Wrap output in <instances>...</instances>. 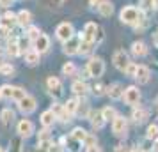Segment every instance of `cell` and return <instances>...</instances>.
<instances>
[{
  "mask_svg": "<svg viewBox=\"0 0 158 152\" xmlns=\"http://www.w3.org/2000/svg\"><path fill=\"white\" fill-rule=\"evenodd\" d=\"M112 62H114V65L119 69V71L124 72V69H126L128 64H130V58H128V55H126L124 50H117L114 53V57H112Z\"/></svg>",
  "mask_w": 158,
  "mask_h": 152,
  "instance_id": "cell-7",
  "label": "cell"
},
{
  "mask_svg": "<svg viewBox=\"0 0 158 152\" xmlns=\"http://www.w3.org/2000/svg\"><path fill=\"white\" fill-rule=\"evenodd\" d=\"M155 9H158V0H155Z\"/></svg>",
  "mask_w": 158,
  "mask_h": 152,
  "instance_id": "cell-52",
  "label": "cell"
},
{
  "mask_svg": "<svg viewBox=\"0 0 158 152\" xmlns=\"http://www.w3.org/2000/svg\"><path fill=\"white\" fill-rule=\"evenodd\" d=\"M32 152H48V149H44V147H39V145H37V149H34Z\"/></svg>",
  "mask_w": 158,
  "mask_h": 152,
  "instance_id": "cell-48",
  "label": "cell"
},
{
  "mask_svg": "<svg viewBox=\"0 0 158 152\" xmlns=\"http://www.w3.org/2000/svg\"><path fill=\"white\" fill-rule=\"evenodd\" d=\"M103 92H105V87H103L101 83H96V85L93 87V94L94 95H101Z\"/></svg>",
  "mask_w": 158,
  "mask_h": 152,
  "instance_id": "cell-42",
  "label": "cell"
},
{
  "mask_svg": "<svg viewBox=\"0 0 158 152\" xmlns=\"http://www.w3.org/2000/svg\"><path fill=\"white\" fill-rule=\"evenodd\" d=\"M0 92H2L4 99H15V101H20L27 95V92L22 87H15V85H4V87H0Z\"/></svg>",
  "mask_w": 158,
  "mask_h": 152,
  "instance_id": "cell-1",
  "label": "cell"
},
{
  "mask_svg": "<svg viewBox=\"0 0 158 152\" xmlns=\"http://www.w3.org/2000/svg\"><path fill=\"white\" fill-rule=\"evenodd\" d=\"M89 122H91V126H93V129H101L107 120L103 119V113L96 110V111H91V113H89Z\"/></svg>",
  "mask_w": 158,
  "mask_h": 152,
  "instance_id": "cell-12",
  "label": "cell"
},
{
  "mask_svg": "<svg viewBox=\"0 0 158 152\" xmlns=\"http://www.w3.org/2000/svg\"><path fill=\"white\" fill-rule=\"evenodd\" d=\"M146 140H151V142H155L158 140V126L156 124H151L148 131H146Z\"/></svg>",
  "mask_w": 158,
  "mask_h": 152,
  "instance_id": "cell-32",
  "label": "cell"
},
{
  "mask_svg": "<svg viewBox=\"0 0 158 152\" xmlns=\"http://www.w3.org/2000/svg\"><path fill=\"white\" fill-rule=\"evenodd\" d=\"M0 152H6V150H4V149H2V147H0Z\"/></svg>",
  "mask_w": 158,
  "mask_h": 152,
  "instance_id": "cell-54",
  "label": "cell"
},
{
  "mask_svg": "<svg viewBox=\"0 0 158 152\" xmlns=\"http://www.w3.org/2000/svg\"><path fill=\"white\" fill-rule=\"evenodd\" d=\"M85 147H91V145H96V138L93 136V134H87V138H85Z\"/></svg>",
  "mask_w": 158,
  "mask_h": 152,
  "instance_id": "cell-43",
  "label": "cell"
},
{
  "mask_svg": "<svg viewBox=\"0 0 158 152\" xmlns=\"http://www.w3.org/2000/svg\"><path fill=\"white\" fill-rule=\"evenodd\" d=\"M85 71H87L89 76H93V78H100L101 74L105 72V62H103L101 58H98V57L91 58V60L87 62Z\"/></svg>",
  "mask_w": 158,
  "mask_h": 152,
  "instance_id": "cell-3",
  "label": "cell"
},
{
  "mask_svg": "<svg viewBox=\"0 0 158 152\" xmlns=\"http://www.w3.org/2000/svg\"><path fill=\"white\" fill-rule=\"evenodd\" d=\"M55 120H57V119H55V115H53L52 110H46V111L41 113V124H43L44 127H52Z\"/></svg>",
  "mask_w": 158,
  "mask_h": 152,
  "instance_id": "cell-24",
  "label": "cell"
},
{
  "mask_svg": "<svg viewBox=\"0 0 158 152\" xmlns=\"http://www.w3.org/2000/svg\"><path fill=\"white\" fill-rule=\"evenodd\" d=\"M6 64V62H4V58H2V55H0V69H2V65Z\"/></svg>",
  "mask_w": 158,
  "mask_h": 152,
  "instance_id": "cell-50",
  "label": "cell"
},
{
  "mask_svg": "<svg viewBox=\"0 0 158 152\" xmlns=\"http://www.w3.org/2000/svg\"><path fill=\"white\" fill-rule=\"evenodd\" d=\"M146 115H148V113H146V110L135 108V110H133V113H131V119H133L137 124H142L144 120H146Z\"/></svg>",
  "mask_w": 158,
  "mask_h": 152,
  "instance_id": "cell-31",
  "label": "cell"
},
{
  "mask_svg": "<svg viewBox=\"0 0 158 152\" xmlns=\"http://www.w3.org/2000/svg\"><path fill=\"white\" fill-rule=\"evenodd\" d=\"M52 111H53V115H55V119H59V120H62V122H68V120H71L69 119V113L66 111V108L62 106V104H59V103H55L53 106H52Z\"/></svg>",
  "mask_w": 158,
  "mask_h": 152,
  "instance_id": "cell-17",
  "label": "cell"
},
{
  "mask_svg": "<svg viewBox=\"0 0 158 152\" xmlns=\"http://www.w3.org/2000/svg\"><path fill=\"white\" fill-rule=\"evenodd\" d=\"M155 46L158 48V30H156V34H155Z\"/></svg>",
  "mask_w": 158,
  "mask_h": 152,
  "instance_id": "cell-49",
  "label": "cell"
},
{
  "mask_svg": "<svg viewBox=\"0 0 158 152\" xmlns=\"http://www.w3.org/2000/svg\"><path fill=\"white\" fill-rule=\"evenodd\" d=\"M9 34H11V30H7V29H2V27H0V37H7Z\"/></svg>",
  "mask_w": 158,
  "mask_h": 152,
  "instance_id": "cell-47",
  "label": "cell"
},
{
  "mask_svg": "<svg viewBox=\"0 0 158 152\" xmlns=\"http://www.w3.org/2000/svg\"><path fill=\"white\" fill-rule=\"evenodd\" d=\"M87 152H101V149L98 145H91V147H87Z\"/></svg>",
  "mask_w": 158,
  "mask_h": 152,
  "instance_id": "cell-46",
  "label": "cell"
},
{
  "mask_svg": "<svg viewBox=\"0 0 158 152\" xmlns=\"http://www.w3.org/2000/svg\"><path fill=\"white\" fill-rule=\"evenodd\" d=\"M0 119H2V124H4V126H11L13 120H15V111L9 110V108H4L2 113H0Z\"/></svg>",
  "mask_w": 158,
  "mask_h": 152,
  "instance_id": "cell-27",
  "label": "cell"
},
{
  "mask_svg": "<svg viewBox=\"0 0 158 152\" xmlns=\"http://www.w3.org/2000/svg\"><path fill=\"white\" fill-rule=\"evenodd\" d=\"M151 78V71L149 67H146V65H137V72H135V80L139 83H148Z\"/></svg>",
  "mask_w": 158,
  "mask_h": 152,
  "instance_id": "cell-16",
  "label": "cell"
},
{
  "mask_svg": "<svg viewBox=\"0 0 158 152\" xmlns=\"http://www.w3.org/2000/svg\"><path fill=\"white\" fill-rule=\"evenodd\" d=\"M55 36H57L62 43H66L68 39H71V37L75 36V29H73L71 23L62 21L60 25H57V29H55Z\"/></svg>",
  "mask_w": 158,
  "mask_h": 152,
  "instance_id": "cell-4",
  "label": "cell"
},
{
  "mask_svg": "<svg viewBox=\"0 0 158 152\" xmlns=\"http://www.w3.org/2000/svg\"><path fill=\"white\" fill-rule=\"evenodd\" d=\"M96 9H98V13H100L101 16H112V13H114V6L110 4V2H107V0H100V4L96 6Z\"/></svg>",
  "mask_w": 158,
  "mask_h": 152,
  "instance_id": "cell-20",
  "label": "cell"
},
{
  "mask_svg": "<svg viewBox=\"0 0 158 152\" xmlns=\"http://www.w3.org/2000/svg\"><path fill=\"white\" fill-rule=\"evenodd\" d=\"M96 32H98V25H96V23H87L85 27H84V32H82V39H84V41L94 43Z\"/></svg>",
  "mask_w": 158,
  "mask_h": 152,
  "instance_id": "cell-14",
  "label": "cell"
},
{
  "mask_svg": "<svg viewBox=\"0 0 158 152\" xmlns=\"http://www.w3.org/2000/svg\"><path fill=\"white\" fill-rule=\"evenodd\" d=\"M126 131H128V124H126V119L121 115H117L112 120V133L115 136H126Z\"/></svg>",
  "mask_w": 158,
  "mask_h": 152,
  "instance_id": "cell-6",
  "label": "cell"
},
{
  "mask_svg": "<svg viewBox=\"0 0 158 152\" xmlns=\"http://www.w3.org/2000/svg\"><path fill=\"white\" fill-rule=\"evenodd\" d=\"M44 142H50V127H44L43 131H39L37 143H44Z\"/></svg>",
  "mask_w": 158,
  "mask_h": 152,
  "instance_id": "cell-36",
  "label": "cell"
},
{
  "mask_svg": "<svg viewBox=\"0 0 158 152\" xmlns=\"http://www.w3.org/2000/svg\"><path fill=\"white\" fill-rule=\"evenodd\" d=\"M101 113H103V119H105L107 122L108 120L112 122L115 117H117V111H115V108H112V106H105V108L101 110Z\"/></svg>",
  "mask_w": 158,
  "mask_h": 152,
  "instance_id": "cell-30",
  "label": "cell"
},
{
  "mask_svg": "<svg viewBox=\"0 0 158 152\" xmlns=\"http://www.w3.org/2000/svg\"><path fill=\"white\" fill-rule=\"evenodd\" d=\"M15 0H0V7H11Z\"/></svg>",
  "mask_w": 158,
  "mask_h": 152,
  "instance_id": "cell-45",
  "label": "cell"
},
{
  "mask_svg": "<svg viewBox=\"0 0 158 152\" xmlns=\"http://www.w3.org/2000/svg\"><path fill=\"white\" fill-rule=\"evenodd\" d=\"M124 72L128 74V76H131V78H135V72H137V64H133V62H130L128 67L124 69Z\"/></svg>",
  "mask_w": 158,
  "mask_h": 152,
  "instance_id": "cell-40",
  "label": "cell"
},
{
  "mask_svg": "<svg viewBox=\"0 0 158 152\" xmlns=\"http://www.w3.org/2000/svg\"><path fill=\"white\" fill-rule=\"evenodd\" d=\"M78 104H80V99L73 97V99H68V103L64 104V108H66V111H68L69 115H75L77 110H78Z\"/></svg>",
  "mask_w": 158,
  "mask_h": 152,
  "instance_id": "cell-28",
  "label": "cell"
},
{
  "mask_svg": "<svg viewBox=\"0 0 158 152\" xmlns=\"http://www.w3.org/2000/svg\"><path fill=\"white\" fill-rule=\"evenodd\" d=\"M87 134H89V133H87L85 129H82V127H75V129H73V133H71V136L77 138V140H78V142H82V143L85 142Z\"/></svg>",
  "mask_w": 158,
  "mask_h": 152,
  "instance_id": "cell-33",
  "label": "cell"
},
{
  "mask_svg": "<svg viewBox=\"0 0 158 152\" xmlns=\"http://www.w3.org/2000/svg\"><path fill=\"white\" fill-rule=\"evenodd\" d=\"M107 94L110 95V99H121L123 94H124V90H123L121 83H114V85H110L107 88Z\"/></svg>",
  "mask_w": 158,
  "mask_h": 152,
  "instance_id": "cell-21",
  "label": "cell"
},
{
  "mask_svg": "<svg viewBox=\"0 0 158 152\" xmlns=\"http://www.w3.org/2000/svg\"><path fill=\"white\" fill-rule=\"evenodd\" d=\"M71 90H73V94L75 95H85L87 90H89V87L85 85V81L78 80V81H75V83L71 85Z\"/></svg>",
  "mask_w": 158,
  "mask_h": 152,
  "instance_id": "cell-25",
  "label": "cell"
},
{
  "mask_svg": "<svg viewBox=\"0 0 158 152\" xmlns=\"http://www.w3.org/2000/svg\"><path fill=\"white\" fill-rule=\"evenodd\" d=\"M39 51H36L34 48H30V50H27L25 51V62L29 65H36V64H39Z\"/></svg>",
  "mask_w": 158,
  "mask_h": 152,
  "instance_id": "cell-22",
  "label": "cell"
},
{
  "mask_svg": "<svg viewBox=\"0 0 158 152\" xmlns=\"http://www.w3.org/2000/svg\"><path fill=\"white\" fill-rule=\"evenodd\" d=\"M13 72H15V67L11 64H7V62L2 65V69H0V74H4V76H11Z\"/></svg>",
  "mask_w": 158,
  "mask_h": 152,
  "instance_id": "cell-39",
  "label": "cell"
},
{
  "mask_svg": "<svg viewBox=\"0 0 158 152\" xmlns=\"http://www.w3.org/2000/svg\"><path fill=\"white\" fill-rule=\"evenodd\" d=\"M48 152H62V145H55V143H52L50 147H48Z\"/></svg>",
  "mask_w": 158,
  "mask_h": 152,
  "instance_id": "cell-44",
  "label": "cell"
},
{
  "mask_svg": "<svg viewBox=\"0 0 158 152\" xmlns=\"http://www.w3.org/2000/svg\"><path fill=\"white\" fill-rule=\"evenodd\" d=\"M32 133H34V124L30 122V120H20L18 122V134L22 138H29L32 136Z\"/></svg>",
  "mask_w": 158,
  "mask_h": 152,
  "instance_id": "cell-11",
  "label": "cell"
},
{
  "mask_svg": "<svg viewBox=\"0 0 158 152\" xmlns=\"http://www.w3.org/2000/svg\"><path fill=\"white\" fill-rule=\"evenodd\" d=\"M139 16H140V9L133 7V6H128V7H123L119 18L126 25H137L139 23Z\"/></svg>",
  "mask_w": 158,
  "mask_h": 152,
  "instance_id": "cell-2",
  "label": "cell"
},
{
  "mask_svg": "<svg viewBox=\"0 0 158 152\" xmlns=\"http://www.w3.org/2000/svg\"><path fill=\"white\" fill-rule=\"evenodd\" d=\"M0 97H2V92H0Z\"/></svg>",
  "mask_w": 158,
  "mask_h": 152,
  "instance_id": "cell-57",
  "label": "cell"
},
{
  "mask_svg": "<svg viewBox=\"0 0 158 152\" xmlns=\"http://www.w3.org/2000/svg\"><path fill=\"white\" fill-rule=\"evenodd\" d=\"M22 53L20 50V43H18V39H11L7 43V55L9 57H18Z\"/></svg>",
  "mask_w": 158,
  "mask_h": 152,
  "instance_id": "cell-26",
  "label": "cell"
},
{
  "mask_svg": "<svg viewBox=\"0 0 158 152\" xmlns=\"http://www.w3.org/2000/svg\"><path fill=\"white\" fill-rule=\"evenodd\" d=\"M155 9V0H140V11H151Z\"/></svg>",
  "mask_w": 158,
  "mask_h": 152,
  "instance_id": "cell-37",
  "label": "cell"
},
{
  "mask_svg": "<svg viewBox=\"0 0 158 152\" xmlns=\"http://www.w3.org/2000/svg\"><path fill=\"white\" fill-rule=\"evenodd\" d=\"M16 21H18V25L20 27H27L29 29L30 23H32V14H30V11H27V9H23V11H20L18 14H16Z\"/></svg>",
  "mask_w": 158,
  "mask_h": 152,
  "instance_id": "cell-18",
  "label": "cell"
},
{
  "mask_svg": "<svg viewBox=\"0 0 158 152\" xmlns=\"http://www.w3.org/2000/svg\"><path fill=\"white\" fill-rule=\"evenodd\" d=\"M80 43H82V37L73 36L71 39H68L64 43V53L66 55H77L78 50H80Z\"/></svg>",
  "mask_w": 158,
  "mask_h": 152,
  "instance_id": "cell-10",
  "label": "cell"
},
{
  "mask_svg": "<svg viewBox=\"0 0 158 152\" xmlns=\"http://www.w3.org/2000/svg\"><path fill=\"white\" fill-rule=\"evenodd\" d=\"M9 152H22V142L20 140H13L11 142V150Z\"/></svg>",
  "mask_w": 158,
  "mask_h": 152,
  "instance_id": "cell-41",
  "label": "cell"
},
{
  "mask_svg": "<svg viewBox=\"0 0 158 152\" xmlns=\"http://www.w3.org/2000/svg\"><path fill=\"white\" fill-rule=\"evenodd\" d=\"M0 55H2V48H0Z\"/></svg>",
  "mask_w": 158,
  "mask_h": 152,
  "instance_id": "cell-56",
  "label": "cell"
},
{
  "mask_svg": "<svg viewBox=\"0 0 158 152\" xmlns=\"http://www.w3.org/2000/svg\"><path fill=\"white\" fill-rule=\"evenodd\" d=\"M62 0H52V4H60Z\"/></svg>",
  "mask_w": 158,
  "mask_h": 152,
  "instance_id": "cell-51",
  "label": "cell"
},
{
  "mask_svg": "<svg viewBox=\"0 0 158 152\" xmlns=\"http://www.w3.org/2000/svg\"><path fill=\"white\" fill-rule=\"evenodd\" d=\"M93 50H94V43H91V41H84V39H82V43H80V50H78L80 55H89Z\"/></svg>",
  "mask_w": 158,
  "mask_h": 152,
  "instance_id": "cell-29",
  "label": "cell"
},
{
  "mask_svg": "<svg viewBox=\"0 0 158 152\" xmlns=\"http://www.w3.org/2000/svg\"><path fill=\"white\" fill-rule=\"evenodd\" d=\"M124 152H133V150H124Z\"/></svg>",
  "mask_w": 158,
  "mask_h": 152,
  "instance_id": "cell-55",
  "label": "cell"
},
{
  "mask_svg": "<svg viewBox=\"0 0 158 152\" xmlns=\"http://www.w3.org/2000/svg\"><path fill=\"white\" fill-rule=\"evenodd\" d=\"M46 87H48V92H50L53 97H60L62 95V83L59 78L55 76H50L48 80H46Z\"/></svg>",
  "mask_w": 158,
  "mask_h": 152,
  "instance_id": "cell-9",
  "label": "cell"
},
{
  "mask_svg": "<svg viewBox=\"0 0 158 152\" xmlns=\"http://www.w3.org/2000/svg\"><path fill=\"white\" fill-rule=\"evenodd\" d=\"M156 152H158V140H156Z\"/></svg>",
  "mask_w": 158,
  "mask_h": 152,
  "instance_id": "cell-53",
  "label": "cell"
},
{
  "mask_svg": "<svg viewBox=\"0 0 158 152\" xmlns=\"http://www.w3.org/2000/svg\"><path fill=\"white\" fill-rule=\"evenodd\" d=\"M62 143L66 145V149H68L69 152H78L80 149H82V142H78L77 138H73V136L62 138Z\"/></svg>",
  "mask_w": 158,
  "mask_h": 152,
  "instance_id": "cell-19",
  "label": "cell"
},
{
  "mask_svg": "<svg viewBox=\"0 0 158 152\" xmlns=\"http://www.w3.org/2000/svg\"><path fill=\"white\" fill-rule=\"evenodd\" d=\"M15 25H18V21H16V14H13V13H6V14L0 16V27H2V29L13 30L15 29Z\"/></svg>",
  "mask_w": 158,
  "mask_h": 152,
  "instance_id": "cell-13",
  "label": "cell"
},
{
  "mask_svg": "<svg viewBox=\"0 0 158 152\" xmlns=\"http://www.w3.org/2000/svg\"><path fill=\"white\" fill-rule=\"evenodd\" d=\"M77 113H80L82 117H89V113H91V111H89V106H87V103H82V101H80Z\"/></svg>",
  "mask_w": 158,
  "mask_h": 152,
  "instance_id": "cell-38",
  "label": "cell"
},
{
  "mask_svg": "<svg viewBox=\"0 0 158 152\" xmlns=\"http://www.w3.org/2000/svg\"><path fill=\"white\" fill-rule=\"evenodd\" d=\"M131 53H133L135 57H144V55L148 53V46H146L142 41H135V43L131 44Z\"/></svg>",
  "mask_w": 158,
  "mask_h": 152,
  "instance_id": "cell-23",
  "label": "cell"
},
{
  "mask_svg": "<svg viewBox=\"0 0 158 152\" xmlns=\"http://www.w3.org/2000/svg\"><path fill=\"white\" fill-rule=\"evenodd\" d=\"M36 99H34V97H32V95H25V97H23V99H20V101H18V108H20V111H22V113H32V111H34V110H36Z\"/></svg>",
  "mask_w": 158,
  "mask_h": 152,
  "instance_id": "cell-8",
  "label": "cell"
},
{
  "mask_svg": "<svg viewBox=\"0 0 158 152\" xmlns=\"http://www.w3.org/2000/svg\"><path fill=\"white\" fill-rule=\"evenodd\" d=\"M75 72H77V67H75L73 62H66L62 65V74L64 76H75Z\"/></svg>",
  "mask_w": 158,
  "mask_h": 152,
  "instance_id": "cell-35",
  "label": "cell"
},
{
  "mask_svg": "<svg viewBox=\"0 0 158 152\" xmlns=\"http://www.w3.org/2000/svg\"><path fill=\"white\" fill-rule=\"evenodd\" d=\"M123 99H124V103H126V104H130V106H137V104H139V101H140V90L131 85V87H128L126 90H124Z\"/></svg>",
  "mask_w": 158,
  "mask_h": 152,
  "instance_id": "cell-5",
  "label": "cell"
},
{
  "mask_svg": "<svg viewBox=\"0 0 158 152\" xmlns=\"http://www.w3.org/2000/svg\"><path fill=\"white\" fill-rule=\"evenodd\" d=\"M48 48H50V39H48V36L41 34L34 41V50L39 51V53H44V51H48Z\"/></svg>",
  "mask_w": 158,
  "mask_h": 152,
  "instance_id": "cell-15",
  "label": "cell"
},
{
  "mask_svg": "<svg viewBox=\"0 0 158 152\" xmlns=\"http://www.w3.org/2000/svg\"><path fill=\"white\" fill-rule=\"evenodd\" d=\"M39 36H41V32H39V29H37V27L30 25L29 29H27V39H30L32 43H34V41H36Z\"/></svg>",
  "mask_w": 158,
  "mask_h": 152,
  "instance_id": "cell-34",
  "label": "cell"
}]
</instances>
